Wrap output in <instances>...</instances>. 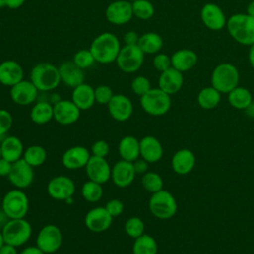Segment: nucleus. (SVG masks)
<instances>
[{"instance_id": "obj_1", "label": "nucleus", "mask_w": 254, "mask_h": 254, "mask_svg": "<svg viewBox=\"0 0 254 254\" xmlns=\"http://www.w3.org/2000/svg\"><path fill=\"white\" fill-rule=\"evenodd\" d=\"M121 45L117 36L110 32H103L96 36L89 47L95 61L107 64L116 61Z\"/></svg>"}, {"instance_id": "obj_13", "label": "nucleus", "mask_w": 254, "mask_h": 254, "mask_svg": "<svg viewBox=\"0 0 254 254\" xmlns=\"http://www.w3.org/2000/svg\"><path fill=\"white\" fill-rule=\"evenodd\" d=\"M106 20L116 26L127 24L134 16L132 3L128 0H114L105 10Z\"/></svg>"}, {"instance_id": "obj_20", "label": "nucleus", "mask_w": 254, "mask_h": 254, "mask_svg": "<svg viewBox=\"0 0 254 254\" xmlns=\"http://www.w3.org/2000/svg\"><path fill=\"white\" fill-rule=\"evenodd\" d=\"M91 157L90 151L83 146H72L64 151L62 156V164L67 170L84 168Z\"/></svg>"}, {"instance_id": "obj_55", "label": "nucleus", "mask_w": 254, "mask_h": 254, "mask_svg": "<svg viewBox=\"0 0 254 254\" xmlns=\"http://www.w3.org/2000/svg\"><path fill=\"white\" fill-rule=\"evenodd\" d=\"M246 14L254 17V0L250 1L246 7Z\"/></svg>"}, {"instance_id": "obj_47", "label": "nucleus", "mask_w": 254, "mask_h": 254, "mask_svg": "<svg viewBox=\"0 0 254 254\" xmlns=\"http://www.w3.org/2000/svg\"><path fill=\"white\" fill-rule=\"evenodd\" d=\"M105 209L107 210V212L114 218V217H117L119 216L123 210H124V204L123 202L118 199V198H112V199H109L106 204H105Z\"/></svg>"}, {"instance_id": "obj_2", "label": "nucleus", "mask_w": 254, "mask_h": 254, "mask_svg": "<svg viewBox=\"0 0 254 254\" xmlns=\"http://www.w3.org/2000/svg\"><path fill=\"white\" fill-rule=\"evenodd\" d=\"M230 37L240 45L254 44V17L246 13H236L230 16L226 23Z\"/></svg>"}, {"instance_id": "obj_12", "label": "nucleus", "mask_w": 254, "mask_h": 254, "mask_svg": "<svg viewBox=\"0 0 254 254\" xmlns=\"http://www.w3.org/2000/svg\"><path fill=\"white\" fill-rule=\"evenodd\" d=\"M34 168L25 160L20 159L12 164V169L7 177L9 182L16 188L24 190L29 188L34 181Z\"/></svg>"}, {"instance_id": "obj_43", "label": "nucleus", "mask_w": 254, "mask_h": 254, "mask_svg": "<svg viewBox=\"0 0 254 254\" xmlns=\"http://www.w3.org/2000/svg\"><path fill=\"white\" fill-rule=\"evenodd\" d=\"M94 95H95V102L101 105H107L111 98L113 97L114 93L110 86L101 84L94 88Z\"/></svg>"}, {"instance_id": "obj_17", "label": "nucleus", "mask_w": 254, "mask_h": 254, "mask_svg": "<svg viewBox=\"0 0 254 254\" xmlns=\"http://www.w3.org/2000/svg\"><path fill=\"white\" fill-rule=\"evenodd\" d=\"M39 90L31 80L23 79L10 87V97L12 101L21 106L34 103L38 97Z\"/></svg>"}, {"instance_id": "obj_25", "label": "nucleus", "mask_w": 254, "mask_h": 254, "mask_svg": "<svg viewBox=\"0 0 254 254\" xmlns=\"http://www.w3.org/2000/svg\"><path fill=\"white\" fill-rule=\"evenodd\" d=\"M163 154V146L156 137L148 135L140 140V157L149 164L159 162Z\"/></svg>"}, {"instance_id": "obj_29", "label": "nucleus", "mask_w": 254, "mask_h": 254, "mask_svg": "<svg viewBox=\"0 0 254 254\" xmlns=\"http://www.w3.org/2000/svg\"><path fill=\"white\" fill-rule=\"evenodd\" d=\"M0 146L2 158L8 160L11 163L22 159L25 149L22 141L17 136H6L0 142Z\"/></svg>"}, {"instance_id": "obj_51", "label": "nucleus", "mask_w": 254, "mask_h": 254, "mask_svg": "<svg viewBox=\"0 0 254 254\" xmlns=\"http://www.w3.org/2000/svg\"><path fill=\"white\" fill-rule=\"evenodd\" d=\"M0 254H19V253L17 251V247L8 243H4L0 248Z\"/></svg>"}, {"instance_id": "obj_23", "label": "nucleus", "mask_w": 254, "mask_h": 254, "mask_svg": "<svg viewBox=\"0 0 254 254\" xmlns=\"http://www.w3.org/2000/svg\"><path fill=\"white\" fill-rule=\"evenodd\" d=\"M24 79V69L21 64L13 60L0 63V84L13 86Z\"/></svg>"}, {"instance_id": "obj_52", "label": "nucleus", "mask_w": 254, "mask_h": 254, "mask_svg": "<svg viewBox=\"0 0 254 254\" xmlns=\"http://www.w3.org/2000/svg\"><path fill=\"white\" fill-rule=\"evenodd\" d=\"M19 254H45L37 245L25 247Z\"/></svg>"}, {"instance_id": "obj_56", "label": "nucleus", "mask_w": 254, "mask_h": 254, "mask_svg": "<svg viewBox=\"0 0 254 254\" xmlns=\"http://www.w3.org/2000/svg\"><path fill=\"white\" fill-rule=\"evenodd\" d=\"M4 7H7L6 0H0V9H2V8H4Z\"/></svg>"}, {"instance_id": "obj_4", "label": "nucleus", "mask_w": 254, "mask_h": 254, "mask_svg": "<svg viewBox=\"0 0 254 254\" xmlns=\"http://www.w3.org/2000/svg\"><path fill=\"white\" fill-rule=\"evenodd\" d=\"M239 78L238 68L233 64L221 63L213 68L210 82L211 86L217 89L220 93L227 94L238 86Z\"/></svg>"}, {"instance_id": "obj_41", "label": "nucleus", "mask_w": 254, "mask_h": 254, "mask_svg": "<svg viewBox=\"0 0 254 254\" xmlns=\"http://www.w3.org/2000/svg\"><path fill=\"white\" fill-rule=\"evenodd\" d=\"M72 62L81 69H86L90 66H92L94 64V63L96 62L92 53L90 52L89 49H82L77 51L74 55H73V59Z\"/></svg>"}, {"instance_id": "obj_59", "label": "nucleus", "mask_w": 254, "mask_h": 254, "mask_svg": "<svg viewBox=\"0 0 254 254\" xmlns=\"http://www.w3.org/2000/svg\"><path fill=\"white\" fill-rule=\"evenodd\" d=\"M0 158H1V146H0Z\"/></svg>"}, {"instance_id": "obj_14", "label": "nucleus", "mask_w": 254, "mask_h": 254, "mask_svg": "<svg viewBox=\"0 0 254 254\" xmlns=\"http://www.w3.org/2000/svg\"><path fill=\"white\" fill-rule=\"evenodd\" d=\"M53 106L54 119L60 125H71L79 119L81 110L73 103L71 99H59L53 104Z\"/></svg>"}, {"instance_id": "obj_9", "label": "nucleus", "mask_w": 254, "mask_h": 254, "mask_svg": "<svg viewBox=\"0 0 254 254\" xmlns=\"http://www.w3.org/2000/svg\"><path fill=\"white\" fill-rule=\"evenodd\" d=\"M145 54L138 45H124L116 59L119 69L125 73H134L139 70L144 63Z\"/></svg>"}, {"instance_id": "obj_8", "label": "nucleus", "mask_w": 254, "mask_h": 254, "mask_svg": "<svg viewBox=\"0 0 254 254\" xmlns=\"http://www.w3.org/2000/svg\"><path fill=\"white\" fill-rule=\"evenodd\" d=\"M148 206L150 212L162 220L172 218L178 210V203L175 196L165 190L152 193Z\"/></svg>"}, {"instance_id": "obj_11", "label": "nucleus", "mask_w": 254, "mask_h": 254, "mask_svg": "<svg viewBox=\"0 0 254 254\" xmlns=\"http://www.w3.org/2000/svg\"><path fill=\"white\" fill-rule=\"evenodd\" d=\"M75 191L74 182L67 176H56L52 178L47 185L48 194L56 200L66 201L73 197Z\"/></svg>"}, {"instance_id": "obj_3", "label": "nucleus", "mask_w": 254, "mask_h": 254, "mask_svg": "<svg viewBox=\"0 0 254 254\" xmlns=\"http://www.w3.org/2000/svg\"><path fill=\"white\" fill-rule=\"evenodd\" d=\"M30 80L39 91H51L61 82L59 67L51 63L37 64L30 72Z\"/></svg>"}, {"instance_id": "obj_39", "label": "nucleus", "mask_w": 254, "mask_h": 254, "mask_svg": "<svg viewBox=\"0 0 254 254\" xmlns=\"http://www.w3.org/2000/svg\"><path fill=\"white\" fill-rule=\"evenodd\" d=\"M141 183L144 190H146L151 193H154L163 190V186H164L162 177L158 173L149 172V171L143 175Z\"/></svg>"}, {"instance_id": "obj_49", "label": "nucleus", "mask_w": 254, "mask_h": 254, "mask_svg": "<svg viewBox=\"0 0 254 254\" xmlns=\"http://www.w3.org/2000/svg\"><path fill=\"white\" fill-rule=\"evenodd\" d=\"M139 35L135 31H128L123 36V41L125 45H138Z\"/></svg>"}, {"instance_id": "obj_7", "label": "nucleus", "mask_w": 254, "mask_h": 254, "mask_svg": "<svg viewBox=\"0 0 254 254\" xmlns=\"http://www.w3.org/2000/svg\"><path fill=\"white\" fill-rule=\"evenodd\" d=\"M140 104L147 114L151 116H162L171 108V95L159 87H152L147 93L140 97Z\"/></svg>"}, {"instance_id": "obj_33", "label": "nucleus", "mask_w": 254, "mask_h": 254, "mask_svg": "<svg viewBox=\"0 0 254 254\" xmlns=\"http://www.w3.org/2000/svg\"><path fill=\"white\" fill-rule=\"evenodd\" d=\"M227 99L232 107L239 110H245L253 102L251 92L247 88L239 85L227 93Z\"/></svg>"}, {"instance_id": "obj_32", "label": "nucleus", "mask_w": 254, "mask_h": 254, "mask_svg": "<svg viewBox=\"0 0 254 254\" xmlns=\"http://www.w3.org/2000/svg\"><path fill=\"white\" fill-rule=\"evenodd\" d=\"M163 38L155 32H147L139 37L138 46L144 54L156 55L163 48Z\"/></svg>"}, {"instance_id": "obj_15", "label": "nucleus", "mask_w": 254, "mask_h": 254, "mask_svg": "<svg viewBox=\"0 0 254 254\" xmlns=\"http://www.w3.org/2000/svg\"><path fill=\"white\" fill-rule=\"evenodd\" d=\"M113 221V217L107 212L104 206H96L87 211L84 217V224L88 230L100 233L107 230Z\"/></svg>"}, {"instance_id": "obj_30", "label": "nucleus", "mask_w": 254, "mask_h": 254, "mask_svg": "<svg viewBox=\"0 0 254 254\" xmlns=\"http://www.w3.org/2000/svg\"><path fill=\"white\" fill-rule=\"evenodd\" d=\"M118 154L121 160L133 163L140 158V140L131 135L122 137L118 144Z\"/></svg>"}, {"instance_id": "obj_19", "label": "nucleus", "mask_w": 254, "mask_h": 254, "mask_svg": "<svg viewBox=\"0 0 254 254\" xmlns=\"http://www.w3.org/2000/svg\"><path fill=\"white\" fill-rule=\"evenodd\" d=\"M107 109L110 116L118 121H127L133 114V103L131 99L121 93L114 94L109 103L107 104Z\"/></svg>"}, {"instance_id": "obj_5", "label": "nucleus", "mask_w": 254, "mask_h": 254, "mask_svg": "<svg viewBox=\"0 0 254 254\" xmlns=\"http://www.w3.org/2000/svg\"><path fill=\"white\" fill-rule=\"evenodd\" d=\"M1 209L9 219L25 218L29 211V198L23 190L15 188L4 194Z\"/></svg>"}, {"instance_id": "obj_37", "label": "nucleus", "mask_w": 254, "mask_h": 254, "mask_svg": "<svg viewBox=\"0 0 254 254\" xmlns=\"http://www.w3.org/2000/svg\"><path fill=\"white\" fill-rule=\"evenodd\" d=\"M81 195L88 202H97L103 195L102 185L93 181H86L81 187Z\"/></svg>"}, {"instance_id": "obj_53", "label": "nucleus", "mask_w": 254, "mask_h": 254, "mask_svg": "<svg viewBox=\"0 0 254 254\" xmlns=\"http://www.w3.org/2000/svg\"><path fill=\"white\" fill-rule=\"evenodd\" d=\"M26 2V0H6L7 3V7L9 9H18L21 6H23V4Z\"/></svg>"}, {"instance_id": "obj_45", "label": "nucleus", "mask_w": 254, "mask_h": 254, "mask_svg": "<svg viewBox=\"0 0 254 254\" xmlns=\"http://www.w3.org/2000/svg\"><path fill=\"white\" fill-rule=\"evenodd\" d=\"M13 125V116L6 109H0V137L6 135Z\"/></svg>"}, {"instance_id": "obj_44", "label": "nucleus", "mask_w": 254, "mask_h": 254, "mask_svg": "<svg viewBox=\"0 0 254 254\" xmlns=\"http://www.w3.org/2000/svg\"><path fill=\"white\" fill-rule=\"evenodd\" d=\"M153 65L158 71L162 72L172 66L171 57L164 53H158L153 58Z\"/></svg>"}, {"instance_id": "obj_24", "label": "nucleus", "mask_w": 254, "mask_h": 254, "mask_svg": "<svg viewBox=\"0 0 254 254\" xmlns=\"http://www.w3.org/2000/svg\"><path fill=\"white\" fill-rule=\"evenodd\" d=\"M59 67L61 81L66 86L74 88L84 82V71L78 67L72 61L63 62Z\"/></svg>"}, {"instance_id": "obj_10", "label": "nucleus", "mask_w": 254, "mask_h": 254, "mask_svg": "<svg viewBox=\"0 0 254 254\" xmlns=\"http://www.w3.org/2000/svg\"><path fill=\"white\" fill-rule=\"evenodd\" d=\"M63 243L61 229L55 224H47L38 232L36 245L45 253L52 254L57 252Z\"/></svg>"}, {"instance_id": "obj_58", "label": "nucleus", "mask_w": 254, "mask_h": 254, "mask_svg": "<svg viewBox=\"0 0 254 254\" xmlns=\"http://www.w3.org/2000/svg\"><path fill=\"white\" fill-rule=\"evenodd\" d=\"M128 1H130V2H134V1H137V0H128Z\"/></svg>"}, {"instance_id": "obj_26", "label": "nucleus", "mask_w": 254, "mask_h": 254, "mask_svg": "<svg viewBox=\"0 0 254 254\" xmlns=\"http://www.w3.org/2000/svg\"><path fill=\"white\" fill-rule=\"evenodd\" d=\"M195 155L190 149H181L177 151L171 160L173 171L181 176L190 174L195 166Z\"/></svg>"}, {"instance_id": "obj_16", "label": "nucleus", "mask_w": 254, "mask_h": 254, "mask_svg": "<svg viewBox=\"0 0 254 254\" xmlns=\"http://www.w3.org/2000/svg\"><path fill=\"white\" fill-rule=\"evenodd\" d=\"M202 24L211 31H220L226 27L227 19L223 10L214 3H206L200 10Z\"/></svg>"}, {"instance_id": "obj_38", "label": "nucleus", "mask_w": 254, "mask_h": 254, "mask_svg": "<svg viewBox=\"0 0 254 254\" xmlns=\"http://www.w3.org/2000/svg\"><path fill=\"white\" fill-rule=\"evenodd\" d=\"M132 3L133 16L140 20H149L155 14V7L149 0H137Z\"/></svg>"}, {"instance_id": "obj_21", "label": "nucleus", "mask_w": 254, "mask_h": 254, "mask_svg": "<svg viewBox=\"0 0 254 254\" xmlns=\"http://www.w3.org/2000/svg\"><path fill=\"white\" fill-rule=\"evenodd\" d=\"M136 176L134 166L132 162L119 160L111 168L110 180L118 188L129 187Z\"/></svg>"}, {"instance_id": "obj_28", "label": "nucleus", "mask_w": 254, "mask_h": 254, "mask_svg": "<svg viewBox=\"0 0 254 254\" xmlns=\"http://www.w3.org/2000/svg\"><path fill=\"white\" fill-rule=\"evenodd\" d=\"M71 100L82 111L90 109L95 103L94 88L88 83H81L72 88Z\"/></svg>"}, {"instance_id": "obj_40", "label": "nucleus", "mask_w": 254, "mask_h": 254, "mask_svg": "<svg viewBox=\"0 0 254 254\" xmlns=\"http://www.w3.org/2000/svg\"><path fill=\"white\" fill-rule=\"evenodd\" d=\"M124 230L129 237L136 239L145 233V223L140 217L131 216L125 221Z\"/></svg>"}, {"instance_id": "obj_36", "label": "nucleus", "mask_w": 254, "mask_h": 254, "mask_svg": "<svg viewBox=\"0 0 254 254\" xmlns=\"http://www.w3.org/2000/svg\"><path fill=\"white\" fill-rule=\"evenodd\" d=\"M22 159L33 168H37L46 162L47 151L41 145H31L25 149Z\"/></svg>"}, {"instance_id": "obj_42", "label": "nucleus", "mask_w": 254, "mask_h": 254, "mask_svg": "<svg viewBox=\"0 0 254 254\" xmlns=\"http://www.w3.org/2000/svg\"><path fill=\"white\" fill-rule=\"evenodd\" d=\"M131 89L133 91L134 94L138 95V96H142L145 93H147L151 88V82L149 80L148 77L144 76V75H137L133 78V80L131 81Z\"/></svg>"}, {"instance_id": "obj_50", "label": "nucleus", "mask_w": 254, "mask_h": 254, "mask_svg": "<svg viewBox=\"0 0 254 254\" xmlns=\"http://www.w3.org/2000/svg\"><path fill=\"white\" fill-rule=\"evenodd\" d=\"M12 164L8 160L4 158H0V177H8L11 169H12Z\"/></svg>"}, {"instance_id": "obj_35", "label": "nucleus", "mask_w": 254, "mask_h": 254, "mask_svg": "<svg viewBox=\"0 0 254 254\" xmlns=\"http://www.w3.org/2000/svg\"><path fill=\"white\" fill-rule=\"evenodd\" d=\"M132 252L133 254H157V241L153 236L144 233L143 235L134 239Z\"/></svg>"}, {"instance_id": "obj_31", "label": "nucleus", "mask_w": 254, "mask_h": 254, "mask_svg": "<svg viewBox=\"0 0 254 254\" xmlns=\"http://www.w3.org/2000/svg\"><path fill=\"white\" fill-rule=\"evenodd\" d=\"M31 120L37 125H45L54 119V106L48 101L36 102L30 111Z\"/></svg>"}, {"instance_id": "obj_48", "label": "nucleus", "mask_w": 254, "mask_h": 254, "mask_svg": "<svg viewBox=\"0 0 254 254\" xmlns=\"http://www.w3.org/2000/svg\"><path fill=\"white\" fill-rule=\"evenodd\" d=\"M133 166H134V170L137 174L140 175H144L145 173L148 172V168H149V163L147 161H145L142 158H138L137 160H135L133 162Z\"/></svg>"}, {"instance_id": "obj_22", "label": "nucleus", "mask_w": 254, "mask_h": 254, "mask_svg": "<svg viewBox=\"0 0 254 254\" xmlns=\"http://www.w3.org/2000/svg\"><path fill=\"white\" fill-rule=\"evenodd\" d=\"M184 84L183 72L171 66L170 68L160 72L158 79V87L166 93L172 95L181 90Z\"/></svg>"}, {"instance_id": "obj_57", "label": "nucleus", "mask_w": 254, "mask_h": 254, "mask_svg": "<svg viewBox=\"0 0 254 254\" xmlns=\"http://www.w3.org/2000/svg\"><path fill=\"white\" fill-rule=\"evenodd\" d=\"M5 242H4V239H3V235H2V232L0 231V248L2 247V245L4 244Z\"/></svg>"}, {"instance_id": "obj_34", "label": "nucleus", "mask_w": 254, "mask_h": 254, "mask_svg": "<svg viewBox=\"0 0 254 254\" xmlns=\"http://www.w3.org/2000/svg\"><path fill=\"white\" fill-rule=\"evenodd\" d=\"M220 99L221 93L213 86L203 87L197 94V103L205 110L214 109L219 104Z\"/></svg>"}, {"instance_id": "obj_46", "label": "nucleus", "mask_w": 254, "mask_h": 254, "mask_svg": "<svg viewBox=\"0 0 254 254\" xmlns=\"http://www.w3.org/2000/svg\"><path fill=\"white\" fill-rule=\"evenodd\" d=\"M90 153L92 156L95 157L106 158L109 154V144L103 139L97 140L92 144L90 148Z\"/></svg>"}, {"instance_id": "obj_27", "label": "nucleus", "mask_w": 254, "mask_h": 254, "mask_svg": "<svg viewBox=\"0 0 254 254\" xmlns=\"http://www.w3.org/2000/svg\"><path fill=\"white\" fill-rule=\"evenodd\" d=\"M197 62L196 53L190 49H180L171 56L172 66L183 73L193 68Z\"/></svg>"}, {"instance_id": "obj_60", "label": "nucleus", "mask_w": 254, "mask_h": 254, "mask_svg": "<svg viewBox=\"0 0 254 254\" xmlns=\"http://www.w3.org/2000/svg\"><path fill=\"white\" fill-rule=\"evenodd\" d=\"M113 1H114V0H113Z\"/></svg>"}, {"instance_id": "obj_54", "label": "nucleus", "mask_w": 254, "mask_h": 254, "mask_svg": "<svg viewBox=\"0 0 254 254\" xmlns=\"http://www.w3.org/2000/svg\"><path fill=\"white\" fill-rule=\"evenodd\" d=\"M248 61L250 65L254 68V44H252L249 48V52H248Z\"/></svg>"}, {"instance_id": "obj_6", "label": "nucleus", "mask_w": 254, "mask_h": 254, "mask_svg": "<svg viewBox=\"0 0 254 254\" xmlns=\"http://www.w3.org/2000/svg\"><path fill=\"white\" fill-rule=\"evenodd\" d=\"M5 243L15 247L24 245L32 235V226L25 218L8 219L1 229Z\"/></svg>"}, {"instance_id": "obj_18", "label": "nucleus", "mask_w": 254, "mask_h": 254, "mask_svg": "<svg viewBox=\"0 0 254 254\" xmlns=\"http://www.w3.org/2000/svg\"><path fill=\"white\" fill-rule=\"evenodd\" d=\"M84 168L86 176L90 181L103 185L110 180L111 167L108 164L106 158H100L91 155Z\"/></svg>"}]
</instances>
